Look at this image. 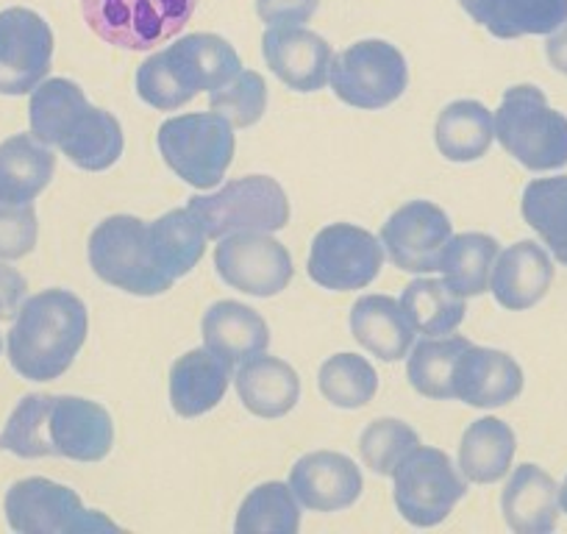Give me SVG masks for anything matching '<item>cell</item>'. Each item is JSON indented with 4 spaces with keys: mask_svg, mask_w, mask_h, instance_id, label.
Returning a JSON list of instances; mask_svg holds the SVG:
<instances>
[{
    "mask_svg": "<svg viewBox=\"0 0 567 534\" xmlns=\"http://www.w3.org/2000/svg\"><path fill=\"white\" fill-rule=\"evenodd\" d=\"M351 331L362 348L384 362H398L414 346V329L401 301L390 296H362L351 309Z\"/></svg>",
    "mask_w": 567,
    "mask_h": 534,
    "instance_id": "cell-25",
    "label": "cell"
},
{
    "mask_svg": "<svg viewBox=\"0 0 567 534\" xmlns=\"http://www.w3.org/2000/svg\"><path fill=\"white\" fill-rule=\"evenodd\" d=\"M162 53L189 97L220 90L243 70L237 51L217 34H189Z\"/></svg>",
    "mask_w": 567,
    "mask_h": 534,
    "instance_id": "cell-19",
    "label": "cell"
},
{
    "mask_svg": "<svg viewBox=\"0 0 567 534\" xmlns=\"http://www.w3.org/2000/svg\"><path fill=\"white\" fill-rule=\"evenodd\" d=\"M187 209L198 217L206 237L226 239L243 232H278L290 223V201L270 176L228 182L215 195H195Z\"/></svg>",
    "mask_w": 567,
    "mask_h": 534,
    "instance_id": "cell-5",
    "label": "cell"
},
{
    "mask_svg": "<svg viewBox=\"0 0 567 534\" xmlns=\"http://www.w3.org/2000/svg\"><path fill=\"white\" fill-rule=\"evenodd\" d=\"M520 212L554 259L567 267V176L534 178L523 189Z\"/></svg>",
    "mask_w": 567,
    "mask_h": 534,
    "instance_id": "cell-34",
    "label": "cell"
},
{
    "mask_svg": "<svg viewBox=\"0 0 567 534\" xmlns=\"http://www.w3.org/2000/svg\"><path fill=\"white\" fill-rule=\"evenodd\" d=\"M25 296H29V281L18 267L0 261V320H9L20 312Z\"/></svg>",
    "mask_w": 567,
    "mask_h": 534,
    "instance_id": "cell-41",
    "label": "cell"
},
{
    "mask_svg": "<svg viewBox=\"0 0 567 534\" xmlns=\"http://www.w3.org/2000/svg\"><path fill=\"white\" fill-rule=\"evenodd\" d=\"M320 0H256V14L267 25H298L312 20Z\"/></svg>",
    "mask_w": 567,
    "mask_h": 534,
    "instance_id": "cell-40",
    "label": "cell"
},
{
    "mask_svg": "<svg viewBox=\"0 0 567 534\" xmlns=\"http://www.w3.org/2000/svg\"><path fill=\"white\" fill-rule=\"evenodd\" d=\"M362 473L337 451H312L301 456L290 471V490L298 504L312 512H340L357 504L362 495Z\"/></svg>",
    "mask_w": 567,
    "mask_h": 534,
    "instance_id": "cell-16",
    "label": "cell"
},
{
    "mask_svg": "<svg viewBox=\"0 0 567 534\" xmlns=\"http://www.w3.org/2000/svg\"><path fill=\"white\" fill-rule=\"evenodd\" d=\"M471 348V340L460 335L425 337L409 353L406 376L409 384L425 398L434 401H449L454 398V373L462 353Z\"/></svg>",
    "mask_w": 567,
    "mask_h": 534,
    "instance_id": "cell-32",
    "label": "cell"
},
{
    "mask_svg": "<svg viewBox=\"0 0 567 534\" xmlns=\"http://www.w3.org/2000/svg\"><path fill=\"white\" fill-rule=\"evenodd\" d=\"M234 364L209 348L178 357L171 370V404L182 418H198L215 410L231 381Z\"/></svg>",
    "mask_w": 567,
    "mask_h": 534,
    "instance_id": "cell-21",
    "label": "cell"
},
{
    "mask_svg": "<svg viewBox=\"0 0 567 534\" xmlns=\"http://www.w3.org/2000/svg\"><path fill=\"white\" fill-rule=\"evenodd\" d=\"M401 307L412 329L429 337L454 335L467 312L465 298L451 292V287L437 279L409 281L401 296Z\"/></svg>",
    "mask_w": 567,
    "mask_h": 534,
    "instance_id": "cell-33",
    "label": "cell"
},
{
    "mask_svg": "<svg viewBox=\"0 0 567 534\" xmlns=\"http://www.w3.org/2000/svg\"><path fill=\"white\" fill-rule=\"evenodd\" d=\"M504 521L517 534H548L559 521V484L543 468L526 462L515 468L501 495Z\"/></svg>",
    "mask_w": 567,
    "mask_h": 534,
    "instance_id": "cell-20",
    "label": "cell"
},
{
    "mask_svg": "<svg viewBox=\"0 0 567 534\" xmlns=\"http://www.w3.org/2000/svg\"><path fill=\"white\" fill-rule=\"evenodd\" d=\"M40 223L34 204H7L0 201V259H23L34 250Z\"/></svg>",
    "mask_w": 567,
    "mask_h": 534,
    "instance_id": "cell-39",
    "label": "cell"
},
{
    "mask_svg": "<svg viewBox=\"0 0 567 534\" xmlns=\"http://www.w3.org/2000/svg\"><path fill=\"white\" fill-rule=\"evenodd\" d=\"M148 232L156 261L171 281L184 279L204 259L206 232L189 209L167 212L159 220L148 223Z\"/></svg>",
    "mask_w": 567,
    "mask_h": 534,
    "instance_id": "cell-30",
    "label": "cell"
},
{
    "mask_svg": "<svg viewBox=\"0 0 567 534\" xmlns=\"http://www.w3.org/2000/svg\"><path fill=\"white\" fill-rule=\"evenodd\" d=\"M198 0H81L86 25L109 45L151 51L193 20Z\"/></svg>",
    "mask_w": 567,
    "mask_h": 534,
    "instance_id": "cell-7",
    "label": "cell"
},
{
    "mask_svg": "<svg viewBox=\"0 0 567 534\" xmlns=\"http://www.w3.org/2000/svg\"><path fill=\"white\" fill-rule=\"evenodd\" d=\"M123 129L117 117L84 103L62 131L56 148H62V154L81 171L101 173L123 156Z\"/></svg>",
    "mask_w": 567,
    "mask_h": 534,
    "instance_id": "cell-24",
    "label": "cell"
},
{
    "mask_svg": "<svg viewBox=\"0 0 567 534\" xmlns=\"http://www.w3.org/2000/svg\"><path fill=\"white\" fill-rule=\"evenodd\" d=\"M384 267L381 243L364 228L334 223L318 232L309 250V279L334 292L364 290Z\"/></svg>",
    "mask_w": 567,
    "mask_h": 534,
    "instance_id": "cell-11",
    "label": "cell"
},
{
    "mask_svg": "<svg viewBox=\"0 0 567 534\" xmlns=\"http://www.w3.org/2000/svg\"><path fill=\"white\" fill-rule=\"evenodd\" d=\"M495 140V117L478 101H454L440 112L434 143L449 162H476Z\"/></svg>",
    "mask_w": 567,
    "mask_h": 534,
    "instance_id": "cell-28",
    "label": "cell"
},
{
    "mask_svg": "<svg viewBox=\"0 0 567 534\" xmlns=\"http://www.w3.org/2000/svg\"><path fill=\"white\" fill-rule=\"evenodd\" d=\"M460 7L498 40L554 34L567 23V0H460Z\"/></svg>",
    "mask_w": 567,
    "mask_h": 534,
    "instance_id": "cell-23",
    "label": "cell"
},
{
    "mask_svg": "<svg viewBox=\"0 0 567 534\" xmlns=\"http://www.w3.org/2000/svg\"><path fill=\"white\" fill-rule=\"evenodd\" d=\"M523 392V370L509 353L495 348H467L454 373V398L478 410L512 404Z\"/></svg>",
    "mask_w": 567,
    "mask_h": 534,
    "instance_id": "cell-17",
    "label": "cell"
},
{
    "mask_svg": "<svg viewBox=\"0 0 567 534\" xmlns=\"http://www.w3.org/2000/svg\"><path fill=\"white\" fill-rule=\"evenodd\" d=\"M234 528L243 534H296L301 528V506L296 493L281 482H267L245 495Z\"/></svg>",
    "mask_w": 567,
    "mask_h": 534,
    "instance_id": "cell-35",
    "label": "cell"
},
{
    "mask_svg": "<svg viewBox=\"0 0 567 534\" xmlns=\"http://www.w3.org/2000/svg\"><path fill=\"white\" fill-rule=\"evenodd\" d=\"M204 342L209 351L220 353L231 364L245 362L270 346V329L256 309L237 301H217L206 309Z\"/></svg>",
    "mask_w": 567,
    "mask_h": 534,
    "instance_id": "cell-27",
    "label": "cell"
},
{
    "mask_svg": "<svg viewBox=\"0 0 567 534\" xmlns=\"http://www.w3.org/2000/svg\"><path fill=\"white\" fill-rule=\"evenodd\" d=\"M318 384L329 404L340 410H362L379 390V373L359 353H334L320 368Z\"/></svg>",
    "mask_w": 567,
    "mask_h": 534,
    "instance_id": "cell-36",
    "label": "cell"
},
{
    "mask_svg": "<svg viewBox=\"0 0 567 534\" xmlns=\"http://www.w3.org/2000/svg\"><path fill=\"white\" fill-rule=\"evenodd\" d=\"M329 81L334 95L353 109H386L409 84L406 59L384 40H362L331 59Z\"/></svg>",
    "mask_w": 567,
    "mask_h": 534,
    "instance_id": "cell-10",
    "label": "cell"
},
{
    "mask_svg": "<svg viewBox=\"0 0 567 534\" xmlns=\"http://www.w3.org/2000/svg\"><path fill=\"white\" fill-rule=\"evenodd\" d=\"M498 254V239L489 237V234L467 232L460 237H451L443 250V261H440L445 285L460 298L482 296L489 287V274H493Z\"/></svg>",
    "mask_w": 567,
    "mask_h": 534,
    "instance_id": "cell-31",
    "label": "cell"
},
{
    "mask_svg": "<svg viewBox=\"0 0 567 534\" xmlns=\"http://www.w3.org/2000/svg\"><path fill=\"white\" fill-rule=\"evenodd\" d=\"M0 351H3V340H0Z\"/></svg>",
    "mask_w": 567,
    "mask_h": 534,
    "instance_id": "cell-44",
    "label": "cell"
},
{
    "mask_svg": "<svg viewBox=\"0 0 567 534\" xmlns=\"http://www.w3.org/2000/svg\"><path fill=\"white\" fill-rule=\"evenodd\" d=\"M517 440L509 423L482 418L465 429L460 443V468L467 482L495 484L506 476L515 460Z\"/></svg>",
    "mask_w": 567,
    "mask_h": 534,
    "instance_id": "cell-29",
    "label": "cell"
},
{
    "mask_svg": "<svg viewBox=\"0 0 567 534\" xmlns=\"http://www.w3.org/2000/svg\"><path fill=\"white\" fill-rule=\"evenodd\" d=\"M53 31L25 7L0 12V95H29L51 73Z\"/></svg>",
    "mask_w": 567,
    "mask_h": 534,
    "instance_id": "cell-12",
    "label": "cell"
},
{
    "mask_svg": "<svg viewBox=\"0 0 567 534\" xmlns=\"http://www.w3.org/2000/svg\"><path fill=\"white\" fill-rule=\"evenodd\" d=\"M554 281V261L548 250L532 239L509 245L493 265V296L509 312L532 309L545 298Z\"/></svg>",
    "mask_w": 567,
    "mask_h": 534,
    "instance_id": "cell-18",
    "label": "cell"
},
{
    "mask_svg": "<svg viewBox=\"0 0 567 534\" xmlns=\"http://www.w3.org/2000/svg\"><path fill=\"white\" fill-rule=\"evenodd\" d=\"M90 315L70 290H42L23 301L7 337L9 362L23 379L53 381L68 373L86 342Z\"/></svg>",
    "mask_w": 567,
    "mask_h": 534,
    "instance_id": "cell-2",
    "label": "cell"
},
{
    "mask_svg": "<svg viewBox=\"0 0 567 534\" xmlns=\"http://www.w3.org/2000/svg\"><path fill=\"white\" fill-rule=\"evenodd\" d=\"M56 173V156L51 145L34 134H14L0 143V201L7 204H34L37 195L51 184Z\"/></svg>",
    "mask_w": 567,
    "mask_h": 534,
    "instance_id": "cell-26",
    "label": "cell"
},
{
    "mask_svg": "<svg viewBox=\"0 0 567 534\" xmlns=\"http://www.w3.org/2000/svg\"><path fill=\"white\" fill-rule=\"evenodd\" d=\"M212 112L223 114L237 129H250L259 123L267 109V84L254 70H239L228 84L209 92Z\"/></svg>",
    "mask_w": 567,
    "mask_h": 534,
    "instance_id": "cell-38",
    "label": "cell"
},
{
    "mask_svg": "<svg viewBox=\"0 0 567 534\" xmlns=\"http://www.w3.org/2000/svg\"><path fill=\"white\" fill-rule=\"evenodd\" d=\"M545 57H548L550 68L559 70L561 75H567V23L561 29H556L554 34H548L545 42Z\"/></svg>",
    "mask_w": 567,
    "mask_h": 534,
    "instance_id": "cell-42",
    "label": "cell"
},
{
    "mask_svg": "<svg viewBox=\"0 0 567 534\" xmlns=\"http://www.w3.org/2000/svg\"><path fill=\"white\" fill-rule=\"evenodd\" d=\"M501 148L526 171L545 173L567 165V117L548 106L534 84L509 86L495 112Z\"/></svg>",
    "mask_w": 567,
    "mask_h": 534,
    "instance_id": "cell-3",
    "label": "cell"
},
{
    "mask_svg": "<svg viewBox=\"0 0 567 534\" xmlns=\"http://www.w3.org/2000/svg\"><path fill=\"white\" fill-rule=\"evenodd\" d=\"M90 265L97 279L131 296H162L173 287L156 261L148 223L140 217L114 215L97 223L90 237Z\"/></svg>",
    "mask_w": 567,
    "mask_h": 534,
    "instance_id": "cell-4",
    "label": "cell"
},
{
    "mask_svg": "<svg viewBox=\"0 0 567 534\" xmlns=\"http://www.w3.org/2000/svg\"><path fill=\"white\" fill-rule=\"evenodd\" d=\"M467 482L451 456L440 449L417 445L392 473V499L403 521L412 526H437L465 499Z\"/></svg>",
    "mask_w": 567,
    "mask_h": 534,
    "instance_id": "cell-8",
    "label": "cell"
},
{
    "mask_svg": "<svg viewBox=\"0 0 567 534\" xmlns=\"http://www.w3.org/2000/svg\"><path fill=\"white\" fill-rule=\"evenodd\" d=\"M420 445V434L395 418H379L359 438V454L364 465L379 476H392L403 456Z\"/></svg>",
    "mask_w": 567,
    "mask_h": 534,
    "instance_id": "cell-37",
    "label": "cell"
},
{
    "mask_svg": "<svg viewBox=\"0 0 567 534\" xmlns=\"http://www.w3.org/2000/svg\"><path fill=\"white\" fill-rule=\"evenodd\" d=\"M3 512L9 526L23 534L117 532V523L86 510L75 490L42 476L14 482L3 499Z\"/></svg>",
    "mask_w": 567,
    "mask_h": 534,
    "instance_id": "cell-9",
    "label": "cell"
},
{
    "mask_svg": "<svg viewBox=\"0 0 567 534\" xmlns=\"http://www.w3.org/2000/svg\"><path fill=\"white\" fill-rule=\"evenodd\" d=\"M215 270L228 287L256 298H272L292 281V256L265 232H243L223 239L215 250Z\"/></svg>",
    "mask_w": 567,
    "mask_h": 534,
    "instance_id": "cell-13",
    "label": "cell"
},
{
    "mask_svg": "<svg viewBox=\"0 0 567 534\" xmlns=\"http://www.w3.org/2000/svg\"><path fill=\"white\" fill-rule=\"evenodd\" d=\"M237 396L245 410L256 418H284L301 398V379L284 359L267 357L265 351L239 362Z\"/></svg>",
    "mask_w": 567,
    "mask_h": 534,
    "instance_id": "cell-22",
    "label": "cell"
},
{
    "mask_svg": "<svg viewBox=\"0 0 567 534\" xmlns=\"http://www.w3.org/2000/svg\"><path fill=\"white\" fill-rule=\"evenodd\" d=\"M159 154L182 182L212 189L223 182L234 160V131L223 114H178L162 123Z\"/></svg>",
    "mask_w": 567,
    "mask_h": 534,
    "instance_id": "cell-6",
    "label": "cell"
},
{
    "mask_svg": "<svg viewBox=\"0 0 567 534\" xmlns=\"http://www.w3.org/2000/svg\"><path fill=\"white\" fill-rule=\"evenodd\" d=\"M267 68L296 92H318L329 81L331 45L301 25H270L261 40Z\"/></svg>",
    "mask_w": 567,
    "mask_h": 534,
    "instance_id": "cell-15",
    "label": "cell"
},
{
    "mask_svg": "<svg viewBox=\"0 0 567 534\" xmlns=\"http://www.w3.org/2000/svg\"><path fill=\"white\" fill-rule=\"evenodd\" d=\"M449 239V215L432 201H409L381 228V245L390 254V261L406 274L440 270Z\"/></svg>",
    "mask_w": 567,
    "mask_h": 534,
    "instance_id": "cell-14",
    "label": "cell"
},
{
    "mask_svg": "<svg viewBox=\"0 0 567 534\" xmlns=\"http://www.w3.org/2000/svg\"><path fill=\"white\" fill-rule=\"evenodd\" d=\"M112 445V415L101 404L79 396H25L0 432V451L20 460L64 456L75 462H101Z\"/></svg>",
    "mask_w": 567,
    "mask_h": 534,
    "instance_id": "cell-1",
    "label": "cell"
},
{
    "mask_svg": "<svg viewBox=\"0 0 567 534\" xmlns=\"http://www.w3.org/2000/svg\"><path fill=\"white\" fill-rule=\"evenodd\" d=\"M559 506H561V512L567 515V476H565V482H561V487H559Z\"/></svg>",
    "mask_w": 567,
    "mask_h": 534,
    "instance_id": "cell-43",
    "label": "cell"
}]
</instances>
